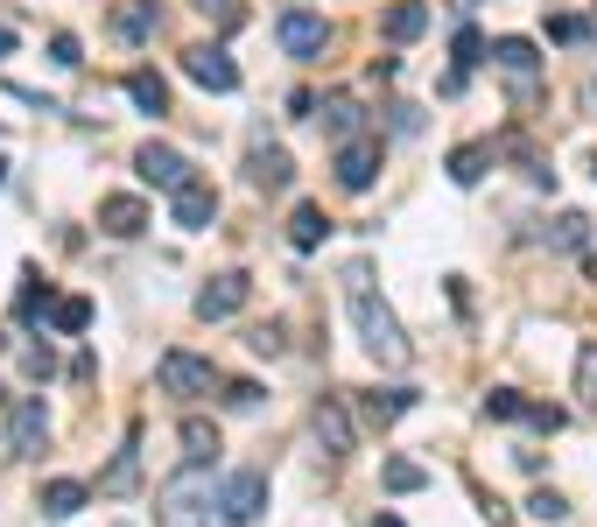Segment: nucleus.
Masks as SVG:
<instances>
[{"label":"nucleus","mask_w":597,"mask_h":527,"mask_svg":"<svg viewBox=\"0 0 597 527\" xmlns=\"http://www.w3.org/2000/svg\"><path fill=\"white\" fill-rule=\"evenodd\" d=\"M345 296H352V324H358V338H366V352L380 359V366H408L415 344L401 338V316L366 289V267H352V275H345Z\"/></svg>","instance_id":"f257e3e1"},{"label":"nucleus","mask_w":597,"mask_h":527,"mask_svg":"<svg viewBox=\"0 0 597 527\" xmlns=\"http://www.w3.org/2000/svg\"><path fill=\"white\" fill-rule=\"evenodd\" d=\"M212 514H218L212 464H183V472L155 492V527H212Z\"/></svg>","instance_id":"f03ea898"},{"label":"nucleus","mask_w":597,"mask_h":527,"mask_svg":"<svg viewBox=\"0 0 597 527\" xmlns=\"http://www.w3.org/2000/svg\"><path fill=\"white\" fill-rule=\"evenodd\" d=\"M155 380H162V394L198 401V394H212V387H218V366L204 352H162L155 359Z\"/></svg>","instance_id":"7ed1b4c3"},{"label":"nucleus","mask_w":597,"mask_h":527,"mask_svg":"<svg viewBox=\"0 0 597 527\" xmlns=\"http://www.w3.org/2000/svg\"><path fill=\"white\" fill-rule=\"evenodd\" d=\"M275 36H281V50L295 57V64H317L323 50H331V22H323V14H309V8H289L275 22Z\"/></svg>","instance_id":"20e7f679"},{"label":"nucleus","mask_w":597,"mask_h":527,"mask_svg":"<svg viewBox=\"0 0 597 527\" xmlns=\"http://www.w3.org/2000/svg\"><path fill=\"white\" fill-rule=\"evenodd\" d=\"M218 514H226L232 527L261 520L267 514V478L261 472H226V478H218Z\"/></svg>","instance_id":"39448f33"},{"label":"nucleus","mask_w":597,"mask_h":527,"mask_svg":"<svg viewBox=\"0 0 597 527\" xmlns=\"http://www.w3.org/2000/svg\"><path fill=\"white\" fill-rule=\"evenodd\" d=\"M183 78H198L204 92H239V64L218 50V42H190L183 50Z\"/></svg>","instance_id":"423d86ee"},{"label":"nucleus","mask_w":597,"mask_h":527,"mask_svg":"<svg viewBox=\"0 0 597 527\" xmlns=\"http://www.w3.org/2000/svg\"><path fill=\"white\" fill-rule=\"evenodd\" d=\"M246 296H253V281H246V275H212V281L198 289V303H190V310H198L204 324H226V316L246 310Z\"/></svg>","instance_id":"0eeeda50"},{"label":"nucleus","mask_w":597,"mask_h":527,"mask_svg":"<svg viewBox=\"0 0 597 527\" xmlns=\"http://www.w3.org/2000/svg\"><path fill=\"white\" fill-rule=\"evenodd\" d=\"M380 184V141H372V134H358V141H345L338 148V190H372Z\"/></svg>","instance_id":"6e6552de"},{"label":"nucleus","mask_w":597,"mask_h":527,"mask_svg":"<svg viewBox=\"0 0 597 527\" xmlns=\"http://www.w3.org/2000/svg\"><path fill=\"white\" fill-rule=\"evenodd\" d=\"M134 170H141V184H155V190H183V184H198V176H190V162L176 155V148H162V141H148L141 155H134Z\"/></svg>","instance_id":"1a4fd4ad"},{"label":"nucleus","mask_w":597,"mask_h":527,"mask_svg":"<svg viewBox=\"0 0 597 527\" xmlns=\"http://www.w3.org/2000/svg\"><path fill=\"white\" fill-rule=\"evenodd\" d=\"M42 443H50V415H42V401H14L8 409V450L14 457H42Z\"/></svg>","instance_id":"9d476101"},{"label":"nucleus","mask_w":597,"mask_h":527,"mask_svg":"<svg viewBox=\"0 0 597 527\" xmlns=\"http://www.w3.org/2000/svg\"><path fill=\"white\" fill-rule=\"evenodd\" d=\"M309 422H317V443L331 450V457H352L358 429H352V415H345V401H338V394H323V401H317V415H309Z\"/></svg>","instance_id":"9b49d317"},{"label":"nucleus","mask_w":597,"mask_h":527,"mask_svg":"<svg viewBox=\"0 0 597 527\" xmlns=\"http://www.w3.org/2000/svg\"><path fill=\"white\" fill-rule=\"evenodd\" d=\"M492 64H499L506 78L520 85V99L534 92V71H542V57H534V42H528V36H499V42H492Z\"/></svg>","instance_id":"f8f14e48"},{"label":"nucleus","mask_w":597,"mask_h":527,"mask_svg":"<svg viewBox=\"0 0 597 527\" xmlns=\"http://www.w3.org/2000/svg\"><path fill=\"white\" fill-rule=\"evenodd\" d=\"M134 486H141V436H127V443L113 450V464L99 472V492H106V500H127Z\"/></svg>","instance_id":"ddd939ff"},{"label":"nucleus","mask_w":597,"mask_h":527,"mask_svg":"<svg viewBox=\"0 0 597 527\" xmlns=\"http://www.w3.org/2000/svg\"><path fill=\"white\" fill-rule=\"evenodd\" d=\"M169 211H176V225H183V233H204V225L218 218V190L212 184H183L169 198Z\"/></svg>","instance_id":"4468645a"},{"label":"nucleus","mask_w":597,"mask_h":527,"mask_svg":"<svg viewBox=\"0 0 597 527\" xmlns=\"http://www.w3.org/2000/svg\"><path fill=\"white\" fill-rule=\"evenodd\" d=\"M289 176H295V162H289V148H253L246 155V184L253 190H289Z\"/></svg>","instance_id":"2eb2a0df"},{"label":"nucleus","mask_w":597,"mask_h":527,"mask_svg":"<svg viewBox=\"0 0 597 527\" xmlns=\"http://www.w3.org/2000/svg\"><path fill=\"white\" fill-rule=\"evenodd\" d=\"M99 233H113V239L148 233V204L141 198H99Z\"/></svg>","instance_id":"dca6fc26"},{"label":"nucleus","mask_w":597,"mask_h":527,"mask_svg":"<svg viewBox=\"0 0 597 527\" xmlns=\"http://www.w3.org/2000/svg\"><path fill=\"white\" fill-rule=\"evenodd\" d=\"M155 28H162V8H155V0H119V8H113V36H119V42H148Z\"/></svg>","instance_id":"f3484780"},{"label":"nucleus","mask_w":597,"mask_h":527,"mask_svg":"<svg viewBox=\"0 0 597 527\" xmlns=\"http://www.w3.org/2000/svg\"><path fill=\"white\" fill-rule=\"evenodd\" d=\"M422 28H429V8H422V0H394V8L380 14V36H386V42H415Z\"/></svg>","instance_id":"a211bd4d"},{"label":"nucleus","mask_w":597,"mask_h":527,"mask_svg":"<svg viewBox=\"0 0 597 527\" xmlns=\"http://www.w3.org/2000/svg\"><path fill=\"white\" fill-rule=\"evenodd\" d=\"M85 500H92V486H78V478H50L36 506H42V514H50V520H71V514H78Z\"/></svg>","instance_id":"6ab92c4d"},{"label":"nucleus","mask_w":597,"mask_h":527,"mask_svg":"<svg viewBox=\"0 0 597 527\" xmlns=\"http://www.w3.org/2000/svg\"><path fill=\"white\" fill-rule=\"evenodd\" d=\"M323 127H331L338 141H358V127H366V105H358L352 92H331V99H323Z\"/></svg>","instance_id":"aec40b11"},{"label":"nucleus","mask_w":597,"mask_h":527,"mask_svg":"<svg viewBox=\"0 0 597 527\" xmlns=\"http://www.w3.org/2000/svg\"><path fill=\"white\" fill-rule=\"evenodd\" d=\"M323 233H331L323 204H295V218H289V247H295V253H309V247H323Z\"/></svg>","instance_id":"412c9836"},{"label":"nucleus","mask_w":597,"mask_h":527,"mask_svg":"<svg viewBox=\"0 0 597 527\" xmlns=\"http://www.w3.org/2000/svg\"><path fill=\"white\" fill-rule=\"evenodd\" d=\"M408 409H415V394H408V387H372V394H366V422H372V429L401 422Z\"/></svg>","instance_id":"4be33fe9"},{"label":"nucleus","mask_w":597,"mask_h":527,"mask_svg":"<svg viewBox=\"0 0 597 527\" xmlns=\"http://www.w3.org/2000/svg\"><path fill=\"white\" fill-rule=\"evenodd\" d=\"M127 99L141 105V113H155V120L169 113V85H162L155 71H127Z\"/></svg>","instance_id":"5701e85b"},{"label":"nucleus","mask_w":597,"mask_h":527,"mask_svg":"<svg viewBox=\"0 0 597 527\" xmlns=\"http://www.w3.org/2000/svg\"><path fill=\"white\" fill-rule=\"evenodd\" d=\"M50 310H56L50 281H42L36 267H28V275H22V296H14V316H22V324H36V316H50Z\"/></svg>","instance_id":"b1692460"},{"label":"nucleus","mask_w":597,"mask_h":527,"mask_svg":"<svg viewBox=\"0 0 597 527\" xmlns=\"http://www.w3.org/2000/svg\"><path fill=\"white\" fill-rule=\"evenodd\" d=\"M212 457H218V429L204 415H190L183 422V464H212Z\"/></svg>","instance_id":"393cba45"},{"label":"nucleus","mask_w":597,"mask_h":527,"mask_svg":"<svg viewBox=\"0 0 597 527\" xmlns=\"http://www.w3.org/2000/svg\"><path fill=\"white\" fill-rule=\"evenodd\" d=\"M485 162H492V148L485 141H465V148H457V155H450V184H478V176H485Z\"/></svg>","instance_id":"a878e982"},{"label":"nucleus","mask_w":597,"mask_h":527,"mask_svg":"<svg viewBox=\"0 0 597 527\" xmlns=\"http://www.w3.org/2000/svg\"><path fill=\"white\" fill-rule=\"evenodd\" d=\"M584 239H590V218H584V211H562V218L548 225V247H562V253H576Z\"/></svg>","instance_id":"bb28decb"},{"label":"nucleus","mask_w":597,"mask_h":527,"mask_svg":"<svg viewBox=\"0 0 597 527\" xmlns=\"http://www.w3.org/2000/svg\"><path fill=\"white\" fill-rule=\"evenodd\" d=\"M50 324L56 330H71V338H78L85 324H92V303H85V296H56V310H50Z\"/></svg>","instance_id":"cd10ccee"},{"label":"nucleus","mask_w":597,"mask_h":527,"mask_svg":"<svg viewBox=\"0 0 597 527\" xmlns=\"http://www.w3.org/2000/svg\"><path fill=\"white\" fill-rule=\"evenodd\" d=\"M422 464H415V457H386V492H422Z\"/></svg>","instance_id":"c85d7f7f"},{"label":"nucleus","mask_w":597,"mask_h":527,"mask_svg":"<svg viewBox=\"0 0 597 527\" xmlns=\"http://www.w3.org/2000/svg\"><path fill=\"white\" fill-rule=\"evenodd\" d=\"M528 514L542 520V527H562V520H570V500H562V492H534V500H528Z\"/></svg>","instance_id":"c756f323"},{"label":"nucleus","mask_w":597,"mask_h":527,"mask_svg":"<svg viewBox=\"0 0 597 527\" xmlns=\"http://www.w3.org/2000/svg\"><path fill=\"white\" fill-rule=\"evenodd\" d=\"M485 415H499V422H528V401H520L513 387H492V394H485Z\"/></svg>","instance_id":"7c9ffc66"},{"label":"nucleus","mask_w":597,"mask_h":527,"mask_svg":"<svg viewBox=\"0 0 597 527\" xmlns=\"http://www.w3.org/2000/svg\"><path fill=\"white\" fill-rule=\"evenodd\" d=\"M576 394L597 409V344H584V352H576Z\"/></svg>","instance_id":"2f4dec72"},{"label":"nucleus","mask_w":597,"mask_h":527,"mask_svg":"<svg viewBox=\"0 0 597 527\" xmlns=\"http://www.w3.org/2000/svg\"><path fill=\"white\" fill-rule=\"evenodd\" d=\"M548 42H590V22L584 14H556V22H548Z\"/></svg>","instance_id":"473e14b6"},{"label":"nucleus","mask_w":597,"mask_h":527,"mask_svg":"<svg viewBox=\"0 0 597 527\" xmlns=\"http://www.w3.org/2000/svg\"><path fill=\"white\" fill-rule=\"evenodd\" d=\"M190 8H198V14H212L218 28H239V22H246V8H239V0H190Z\"/></svg>","instance_id":"72a5a7b5"},{"label":"nucleus","mask_w":597,"mask_h":527,"mask_svg":"<svg viewBox=\"0 0 597 527\" xmlns=\"http://www.w3.org/2000/svg\"><path fill=\"white\" fill-rule=\"evenodd\" d=\"M226 409L232 415H253V409H261V387H253V380H226Z\"/></svg>","instance_id":"f704fd0d"},{"label":"nucleus","mask_w":597,"mask_h":527,"mask_svg":"<svg viewBox=\"0 0 597 527\" xmlns=\"http://www.w3.org/2000/svg\"><path fill=\"white\" fill-rule=\"evenodd\" d=\"M471 64H485V36H478V28L457 36V71H471Z\"/></svg>","instance_id":"c9c22d12"},{"label":"nucleus","mask_w":597,"mask_h":527,"mask_svg":"<svg viewBox=\"0 0 597 527\" xmlns=\"http://www.w3.org/2000/svg\"><path fill=\"white\" fill-rule=\"evenodd\" d=\"M22 366H28V380H50V373H56L50 344H28V352H22Z\"/></svg>","instance_id":"e433bc0d"},{"label":"nucleus","mask_w":597,"mask_h":527,"mask_svg":"<svg viewBox=\"0 0 597 527\" xmlns=\"http://www.w3.org/2000/svg\"><path fill=\"white\" fill-rule=\"evenodd\" d=\"M528 422H534V429H548V436H556V429H562V409H548V401H528Z\"/></svg>","instance_id":"4c0bfd02"},{"label":"nucleus","mask_w":597,"mask_h":527,"mask_svg":"<svg viewBox=\"0 0 597 527\" xmlns=\"http://www.w3.org/2000/svg\"><path fill=\"white\" fill-rule=\"evenodd\" d=\"M246 344H253V352H267V359H275V352H281V324H261Z\"/></svg>","instance_id":"58836bf2"},{"label":"nucleus","mask_w":597,"mask_h":527,"mask_svg":"<svg viewBox=\"0 0 597 527\" xmlns=\"http://www.w3.org/2000/svg\"><path fill=\"white\" fill-rule=\"evenodd\" d=\"M50 57H56V64H85V57H78V36H50Z\"/></svg>","instance_id":"ea45409f"},{"label":"nucleus","mask_w":597,"mask_h":527,"mask_svg":"<svg viewBox=\"0 0 597 527\" xmlns=\"http://www.w3.org/2000/svg\"><path fill=\"white\" fill-rule=\"evenodd\" d=\"M14 50V28H0V57H8Z\"/></svg>","instance_id":"a19ab883"},{"label":"nucleus","mask_w":597,"mask_h":527,"mask_svg":"<svg viewBox=\"0 0 597 527\" xmlns=\"http://www.w3.org/2000/svg\"><path fill=\"white\" fill-rule=\"evenodd\" d=\"M584 105H597V78H590V85H584Z\"/></svg>","instance_id":"79ce46f5"},{"label":"nucleus","mask_w":597,"mask_h":527,"mask_svg":"<svg viewBox=\"0 0 597 527\" xmlns=\"http://www.w3.org/2000/svg\"><path fill=\"white\" fill-rule=\"evenodd\" d=\"M450 8H465V14H471V8H485V0H450Z\"/></svg>","instance_id":"37998d69"},{"label":"nucleus","mask_w":597,"mask_h":527,"mask_svg":"<svg viewBox=\"0 0 597 527\" xmlns=\"http://www.w3.org/2000/svg\"><path fill=\"white\" fill-rule=\"evenodd\" d=\"M372 527H401V520H394V514H380V520H372Z\"/></svg>","instance_id":"c03bdc74"},{"label":"nucleus","mask_w":597,"mask_h":527,"mask_svg":"<svg viewBox=\"0 0 597 527\" xmlns=\"http://www.w3.org/2000/svg\"><path fill=\"white\" fill-rule=\"evenodd\" d=\"M0 184H8V162H0Z\"/></svg>","instance_id":"a18cd8bd"},{"label":"nucleus","mask_w":597,"mask_h":527,"mask_svg":"<svg viewBox=\"0 0 597 527\" xmlns=\"http://www.w3.org/2000/svg\"><path fill=\"white\" fill-rule=\"evenodd\" d=\"M590 176H597V155H590Z\"/></svg>","instance_id":"49530a36"}]
</instances>
